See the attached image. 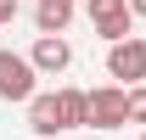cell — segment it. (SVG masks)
<instances>
[{
    "mask_svg": "<svg viewBox=\"0 0 146 140\" xmlns=\"http://www.w3.org/2000/svg\"><path fill=\"white\" fill-rule=\"evenodd\" d=\"M84 101H90V129H124L129 123V90L118 84V79L84 90Z\"/></svg>",
    "mask_w": 146,
    "mask_h": 140,
    "instance_id": "obj_1",
    "label": "cell"
},
{
    "mask_svg": "<svg viewBox=\"0 0 146 140\" xmlns=\"http://www.w3.org/2000/svg\"><path fill=\"white\" fill-rule=\"evenodd\" d=\"M34 90H39V67L28 62V56L17 51H0V101H34Z\"/></svg>",
    "mask_w": 146,
    "mask_h": 140,
    "instance_id": "obj_2",
    "label": "cell"
},
{
    "mask_svg": "<svg viewBox=\"0 0 146 140\" xmlns=\"http://www.w3.org/2000/svg\"><path fill=\"white\" fill-rule=\"evenodd\" d=\"M84 11H90L96 34L107 39V45L129 39V28H135V11H129V0H84Z\"/></svg>",
    "mask_w": 146,
    "mask_h": 140,
    "instance_id": "obj_3",
    "label": "cell"
},
{
    "mask_svg": "<svg viewBox=\"0 0 146 140\" xmlns=\"http://www.w3.org/2000/svg\"><path fill=\"white\" fill-rule=\"evenodd\" d=\"M107 79H118V84H146V39H118L107 51Z\"/></svg>",
    "mask_w": 146,
    "mask_h": 140,
    "instance_id": "obj_4",
    "label": "cell"
},
{
    "mask_svg": "<svg viewBox=\"0 0 146 140\" xmlns=\"http://www.w3.org/2000/svg\"><path fill=\"white\" fill-rule=\"evenodd\" d=\"M28 62L39 67V79H56V73H68L73 67V45L62 34H39L34 39V51H28Z\"/></svg>",
    "mask_w": 146,
    "mask_h": 140,
    "instance_id": "obj_5",
    "label": "cell"
},
{
    "mask_svg": "<svg viewBox=\"0 0 146 140\" xmlns=\"http://www.w3.org/2000/svg\"><path fill=\"white\" fill-rule=\"evenodd\" d=\"M28 129L34 135H62V106H56V90H34V101H28Z\"/></svg>",
    "mask_w": 146,
    "mask_h": 140,
    "instance_id": "obj_6",
    "label": "cell"
},
{
    "mask_svg": "<svg viewBox=\"0 0 146 140\" xmlns=\"http://www.w3.org/2000/svg\"><path fill=\"white\" fill-rule=\"evenodd\" d=\"M73 11H79V0H39L34 6V28L39 34H62L73 22Z\"/></svg>",
    "mask_w": 146,
    "mask_h": 140,
    "instance_id": "obj_7",
    "label": "cell"
},
{
    "mask_svg": "<svg viewBox=\"0 0 146 140\" xmlns=\"http://www.w3.org/2000/svg\"><path fill=\"white\" fill-rule=\"evenodd\" d=\"M56 106H62V129H90V101H84V90L62 84L56 90Z\"/></svg>",
    "mask_w": 146,
    "mask_h": 140,
    "instance_id": "obj_8",
    "label": "cell"
},
{
    "mask_svg": "<svg viewBox=\"0 0 146 140\" xmlns=\"http://www.w3.org/2000/svg\"><path fill=\"white\" fill-rule=\"evenodd\" d=\"M124 90H129V123L146 129V84H124Z\"/></svg>",
    "mask_w": 146,
    "mask_h": 140,
    "instance_id": "obj_9",
    "label": "cell"
},
{
    "mask_svg": "<svg viewBox=\"0 0 146 140\" xmlns=\"http://www.w3.org/2000/svg\"><path fill=\"white\" fill-rule=\"evenodd\" d=\"M0 17H6V22L17 17V0H0Z\"/></svg>",
    "mask_w": 146,
    "mask_h": 140,
    "instance_id": "obj_10",
    "label": "cell"
},
{
    "mask_svg": "<svg viewBox=\"0 0 146 140\" xmlns=\"http://www.w3.org/2000/svg\"><path fill=\"white\" fill-rule=\"evenodd\" d=\"M129 11H135V17H146V0H129Z\"/></svg>",
    "mask_w": 146,
    "mask_h": 140,
    "instance_id": "obj_11",
    "label": "cell"
},
{
    "mask_svg": "<svg viewBox=\"0 0 146 140\" xmlns=\"http://www.w3.org/2000/svg\"><path fill=\"white\" fill-rule=\"evenodd\" d=\"M141 140H146V129H141Z\"/></svg>",
    "mask_w": 146,
    "mask_h": 140,
    "instance_id": "obj_12",
    "label": "cell"
},
{
    "mask_svg": "<svg viewBox=\"0 0 146 140\" xmlns=\"http://www.w3.org/2000/svg\"><path fill=\"white\" fill-rule=\"evenodd\" d=\"M0 22H6V17H0Z\"/></svg>",
    "mask_w": 146,
    "mask_h": 140,
    "instance_id": "obj_13",
    "label": "cell"
}]
</instances>
